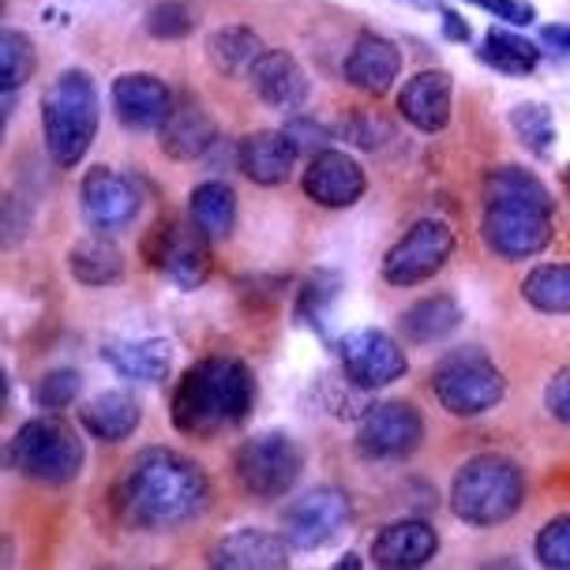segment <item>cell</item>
I'll return each instance as SVG.
<instances>
[{
	"label": "cell",
	"mask_w": 570,
	"mask_h": 570,
	"mask_svg": "<svg viewBox=\"0 0 570 570\" xmlns=\"http://www.w3.org/2000/svg\"><path fill=\"white\" fill-rule=\"evenodd\" d=\"M399 327H402V338L413 345L443 342L446 334H454L462 327V304H458L451 293H435V297H424V301H416L413 308H405Z\"/></svg>",
	"instance_id": "484cf974"
},
{
	"label": "cell",
	"mask_w": 570,
	"mask_h": 570,
	"mask_svg": "<svg viewBox=\"0 0 570 570\" xmlns=\"http://www.w3.org/2000/svg\"><path fill=\"white\" fill-rule=\"evenodd\" d=\"M79 207H83L87 226L95 233H120L136 222L139 214V191L125 177V173L95 166L83 173V185H79Z\"/></svg>",
	"instance_id": "5bb4252c"
},
{
	"label": "cell",
	"mask_w": 570,
	"mask_h": 570,
	"mask_svg": "<svg viewBox=\"0 0 570 570\" xmlns=\"http://www.w3.org/2000/svg\"><path fill=\"white\" fill-rule=\"evenodd\" d=\"M465 4L484 8L488 16L503 19V23H511V27H529L537 19V8L525 4V0H465Z\"/></svg>",
	"instance_id": "f35d334b"
},
{
	"label": "cell",
	"mask_w": 570,
	"mask_h": 570,
	"mask_svg": "<svg viewBox=\"0 0 570 570\" xmlns=\"http://www.w3.org/2000/svg\"><path fill=\"white\" fill-rule=\"evenodd\" d=\"M345 83L364 90V95H386V90L394 87V79H399L402 71V53L399 46L391 42V38L383 35H361L350 49V57H345Z\"/></svg>",
	"instance_id": "7402d4cb"
},
{
	"label": "cell",
	"mask_w": 570,
	"mask_h": 570,
	"mask_svg": "<svg viewBox=\"0 0 570 570\" xmlns=\"http://www.w3.org/2000/svg\"><path fill=\"white\" fill-rule=\"evenodd\" d=\"M525 503V473L522 465L503 454H476L454 473L451 511L465 525H503Z\"/></svg>",
	"instance_id": "5b68a950"
},
{
	"label": "cell",
	"mask_w": 570,
	"mask_h": 570,
	"mask_svg": "<svg viewBox=\"0 0 570 570\" xmlns=\"http://www.w3.org/2000/svg\"><path fill=\"white\" fill-rule=\"evenodd\" d=\"M451 76L446 71H416L413 79H405L399 95V114L410 120L416 131H443L451 125Z\"/></svg>",
	"instance_id": "603a6c76"
},
{
	"label": "cell",
	"mask_w": 570,
	"mask_h": 570,
	"mask_svg": "<svg viewBox=\"0 0 570 570\" xmlns=\"http://www.w3.org/2000/svg\"><path fill=\"white\" fill-rule=\"evenodd\" d=\"M142 259L180 289H199L210 278V240L196 226L158 218L142 237Z\"/></svg>",
	"instance_id": "9c48e42d"
},
{
	"label": "cell",
	"mask_w": 570,
	"mask_h": 570,
	"mask_svg": "<svg viewBox=\"0 0 570 570\" xmlns=\"http://www.w3.org/2000/svg\"><path fill=\"white\" fill-rule=\"evenodd\" d=\"M147 30L158 42H180L196 30V12L185 4V0H161L147 12Z\"/></svg>",
	"instance_id": "e575fe53"
},
{
	"label": "cell",
	"mask_w": 570,
	"mask_h": 570,
	"mask_svg": "<svg viewBox=\"0 0 570 570\" xmlns=\"http://www.w3.org/2000/svg\"><path fill=\"white\" fill-rule=\"evenodd\" d=\"M353 507L342 488H312L301 499H293L282 514V537L301 552H315V548L331 544L334 537L350 525Z\"/></svg>",
	"instance_id": "8fae6325"
},
{
	"label": "cell",
	"mask_w": 570,
	"mask_h": 570,
	"mask_svg": "<svg viewBox=\"0 0 570 570\" xmlns=\"http://www.w3.org/2000/svg\"><path fill=\"white\" fill-rule=\"evenodd\" d=\"M345 136H350V142H356V147L375 150V147H383V139H391V128H386L380 117L361 114V117H353L350 125H345Z\"/></svg>",
	"instance_id": "ab89813d"
},
{
	"label": "cell",
	"mask_w": 570,
	"mask_h": 570,
	"mask_svg": "<svg viewBox=\"0 0 570 570\" xmlns=\"http://www.w3.org/2000/svg\"><path fill=\"white\" fill-rule=\"evenodd\" d=\"M218 142V128L207 109L199 101H173L166 125L158 128V147L161 155L173 158V161H196V158H207L210 147Z\"/></svg>",
	"instance_id": "ac0fdd59"
},
{
	"label": "cell",
	"mask_w": 570,
	"mask_h": 570,
	"mask_svg": "<svg viewBox=\"0 0 570 570\" xmlns=\"http://www.w3.org/2000/svg\"><path fill=\"white\" fill-rule=\"evenodd\" d=\"M68 271L76 282L98 289V285H114L125 278V256H120L117 244L106 240V233H101V237H87V240L71 244Z\"/></svg>",
	"instance_id": "83f0119b"
},
{
	"label": "cell",
	"mask_w": 570,
	"mask_h": 570,
	"mask_svg": "<svg viewBox=\"0 0 570 570\" xmlns=\"http://www.w3.org/2000/svg\"><path fill=\"white\" fill-rule=\"evenodd\" d=\"M207 473L191 458L166 451V446H150V451L128 462L117 488V507L128 525L166 533V529L199 518L203 507H207Z\"/></svg>",
	"instance_id": "6da1fadb"
},
{
	"label": "cell",
	"mask_w": 570,
	"mask_h": 570,
	"mask_svg": "<svg viewBox=\"0 0 570 570\" xmlns=\"http://www.w3.org/2000/svg\"><path fill=\"white\" fill-rule=\"evenodd\" d=\"M263 53H267V49H263L259 35L240 23L214 30L207 38V60L214 65V71H222V76H248Z\"/></svg>",
	"instance_id": "f1b7e54d"
},
{
	"label": "cell",
	"mask_w": 570,
	"mask_h": 570,
	"mask_svg": "<svg viewBox=\"0 0 570 570\" xmlns=\"http://www.w3.org/2000/svg\"><path fill=\"white\" fill-rule=\"evenodd\" d=\"M342 293V278L331 271H315L308 282L301 285V297H297V320L308 323V327L323 331V323H327V315L334 308V301H338Z\"/></svg>",
	"instance_id": "1f68e13d"
},
{
	"label": "cell",
	"mask_w": 570,
	"mask_h": 570,
	"mask_svg": "<svg viewBox=\"0 0 570 570\" xmlns=\"http://www.w3.org/2000/svg\"><path fill=\"white\" fill-rule=\"evenodd\" d=\"M481 60L488 68L503 71V76H529V71L541 65V49L522 35H511V30H488Z\"/></svg>",
	"instance_id": "f546056e"
},
{
	"label": "cell",
	"mask_w": 570,
	"mask_h": 570,
	"mask_svg": "<svg viewBox=\"0 0 570 570\" xmlns=\"http://www.w3.org/2000/svg\"><path fill=\"white\" fill-rule=\"evenodd\" d=\"M256 405V380L237 356H203L173 386L169 421L180 435L210 440L240 424Z\"/></svg>",
	"instance_id": "3957f363"
},
{
	"label": "cell",
	"mask_w": 570,
	"mask_h": 570,
	"mask_svg": "<svg viewBox=\"0 0 570 570\" xmlns=\"http://www.w3.org/2000/svg\"><path fill=\"white\" fill-rule=\"evenodd\" d=\"M304 454L293 435L285 432H259L252 440H244L233 454V473L244 495L252 499H282L293 484L301 481Z\"/></svg>",
	"instance_id": "ba28073f"
},
{
	"label": "cell",
	"mask_w": 570,
	"mask_h": 570,
	"mask_svg": "<svg viewBox=\"0 0 570 570\" xmlns=\"http://www.w3.org/2000/svg\"><path fill=\"white\" fill-rule=\"evenodd\" d=\"M188 210H191V226L210 244L229 240L233 226H237V196H233L226 180H203V185L191 188Z\"/></svg>",
	"instance_id": "4316f807"
},
{
	"label": "cell",
	"mask_w": 570,
	"mask_h": 570,
	"mask_svg": "<svg viewBox=\"0 0 570 570\" xmlns=\"http://www.w3.org/2000/svg\"><path fill=\"white\" fill-rule=\"evenodd\" d=\"M533 552L541 559V567L548 570H570V514L552 518V522L537 533Z\"/></svg>",
	"instance_id": "8d00e7d4"
},
{
	"label": "cell",
	"mask_w": 570,
	"mask_h": 570,
	"mask_svg": "<svg viewBox=\"0 0 570 570\" xmlns=\"http://www.w3.org/2000/svg\"><path fill=\"white\" fill-rule=\"evenodd\" d=\"M556 203L541 180L522 166H499L484 177L481 237L499 259H533L552 244Z\"/></svg>",
	"instance_id": "7a4b0ae2"
},
{
	"label": "cell",
	"mask_w": 570,
	"mask_h": 570,
	"mask_svg": "<svg viewBox=\"0 0 570 570\" xmlns=\"http://www.w3.org/2000/svg\"><path fill=\"white\" fill-rule=\"evenodd\" d=\"M345 567H350V570H356V567H361V563H356V556H345L342 563H338V570H345Z\"/></svg>",
	"instance_id": "ee69618b"
},
{
	"label": "cell",
	"mask_w": 570,
	"mask_h": 570,
	"mask_svg": "<svg viewBox=\"0 0 570 570\" xmlns=\"http://www.w3.org/2000/svg\"><path fill=\"white\" fill-rule=\"evenodd\" d=\"M511 125L518 131V139L525 142L533 155H548L556 142V120H552V109L541 106V101H522V106L511 109Z\"/></svg>",
	"instance_id": "836d02e7"
},
{
	"label": "cell",
	"mask_w": 570,
	"mask_h": 570,
	"mask_svg": "<svg viewBox=\"0 0 570 570\" xmlns=\"http://www.w3.org/2000/svg\"><path fill=\"white\" fill-rule=\"evenodd\" d=\"M173 109L169 87L150 71H128L114 79V114L131 131H158Z\"/></svg>",
	"instance_id": "2e32d148"
},
{
	"label": "cell",
	"mask_w": 570,
	"mask_h": 570,
	"mask_svg": "<svg viewBox=\"0 0 570 570\" xmlns=\"http://www.w3.org/2000/svg\"><path fill=\"white\" fill-rule=\"evenodd\" d=\"M432 394L451 416H481L507 394L503 372L481 350H454L432 368Z\"/></svg>",
	"instance_id": "52a82bcc"
},
{
	"label": "cell",
	"mask_w": 570,
	"mask_h": 570,
	"mask_svg": "<svg viewBox=\"0 0 570 570\" xmlns=\"http://www.w3.org/2000/svg\"><path fill=\"white\" fill-rule=\"evenodd\" d=\"M544 405L559 424H570V364L552 375V383L544 391Z\"/></svg>",
	"instance_id": "60d3db41"
},
{
	"label": "cell",
	"mask_w": 570,
	"mask_h": 570,
	"mask_svg": "<svg viewBox=\"0 0 570 570\" xmlns=\"http://www.w3.org/2000/svg\"><path fill=\"white\" fill-rule=\"evenodd\" d=\"M8 465L35 484H71L83 470V440L60 416H35L8 440Z\"/></svg>",
	"instance_id": "8992f818"
},
{
	"label": "cell",
	"mask_w": 570,
	"mask_h": 570,
	"mask_svg": "<svg viewBox=\"0 0 570 570\" xmlns=\"http://www.w3.org/2000/svg\"><path fill=\"white\" fill-rule=\"evenodd\" d=\"M289 541L267 529H237L210 548L207 563L218 570H285L289 567Z\"/></svg>",
	"instance_id": "e0dca14e"
},
{
	"label": "cell",
	"mask_w": 570,
	"mask_h": 570,
	"mask_svg": "<svg viewBox=\"0 0 570 570\" xmlns=\"http://www.w3.org/2000/svg\"><path fill=\"white\" fill-rule=\"evenodd\" d=\"M252 90L263 98V106L282 109V114H297L308 101V76L297 65V57H289L285 49H267L256 68L248 71Z\"/></svg>",
	"instance_id": "44dd1931"
},
{
	"label": "cell",
	"mask_w": 570,
	"mask_h": 570,
	"mask_svg": "<svg viewBox=\"0 0 570 570\" xmlns=\"http://www.w3.org/2000/svg\"><path fill=\"white\" fill-rule=\"evenodd\" d=\"M301 150L293 147V139L285 131H252L237 142V166L252 185L259 188H278L293 177Z\"/></svg>",
	"instance_id": "ffe728a7"
},
{
	"label": "cell",
	"mask_w": 570,
	"mask_h": 570,
	"mask_svg": "<svg viewBox=\"0 0 570 570\" xmlns=\"http://www.w3.org/2000/svg\"><path fill=\"white\" fill-rule=\"evenodd\" d=\"M101 361L114 368L120 380L131 383H161L173 364V345L161 338L142 342H106L101 345Z\"/></svg>",
	"instance_id": "cb8c5ba5"
},
{
	"label": "cell",
	"mask_w": 570,
	"mask_h": 570,
	"mask_svg": "<svg viewBox=\"0 0 570 570\" xmlns=\"http://www.w3.org/2000/svg\"><path fill=\"white\" fill-rule=\"evenodd\" d=\"M35 42L23 35V30H4L0 35V87L4 90H19L35 76Z\"/></svg>",
	"instance_id": "d6a6232c"
},
{
	"label": "cell",
	"mask_w": 570,
	"mask_h": 570,
	"mask_svg": "<svg viewBox=\"0 0 570 570\" xmlns=\"http://www.w3.org/2000/svg\"><path fill=\"white\" fill-rule=\"evenodd\" d=\"M139 421H142V405L125 391H106L79 410V424H83L87 432L101 443L128 440V435L139 428Z\"/></svg>",
	"instance_id": "d4e9b609"
},
{
	"label": "cell",
	"mask_w": 570,
	"mask_h": 570,
	"mask_svg": "<svg viewBox=\"0 0 570 570\" xmlns=\"http://www.w3.org/2000/svg\"><path fill=\"white\" fill-rule=\"evenodd\" d=\"M424 443V416L413 402H383L364 410L356 446L375 462H402Z\"/></svg>",
	"instance_id": "7c38bea8"
},
{
	"label": "cell",
	"mask_w": 570,
	"mask_h": 570,
	"mask_svg": "<svg viewBox=\"0 0 570 570\" xmlns=\"http://www.w3.org/2000/svg\"><path fill=\"white\" fill-rule=\"evenodd\" d=\"M443 35L451 38V42H470V23H465L462 16L458 12H451V8H443Z\"/></svg>",
	"instance_id": "b9f144b4"
},
{
	"label": "cell",
	"mask_w": 570,
	"mask_h": 570,
	"mask_svg": "<svg viewBox=\"0 0 570 570\" xmlns=\"http://www.w3.org/2000/svg\"><path fill=\"white\" fill-rule=\"evenodd\" d=\"M563 185H567V191H570V166L563 169Z\"/></svg>",
	"instance_id": "f6af8a7d"
},
{
	"label": "cell",
	"mask_w": 570,
	"mask_h": 570,
	"mask_svg": "<svg viewBox=\"0 0 570 570\" xmlns=\"http://www.w3.org/2000/svg\"><path fill=\"white\" fill-rule=\"evenodd\" d=\"M282 131L293 139V147H297L301 155H320V150H327V142H331V131L308 117H293Z\"/></svg>",
	"instance_id": "74e56055"
},
{
	"label": "cell",
	"mask_w": 570,
	"mask_h": 570,
	"mask_svg": "<svg viewBox=\"0 0 570 570\" xmlns=\"http://www.w3.org/2000/svg\"><path fill=\"white\" fill-rule=\"evenodd\" d=\"M525 304H533L544 315H567L570 312V263H544L529 271L522 282Z\"/></svg>",
	"instance_id": "4dcf8cb0"
},
{
	"label": "cell",
	"mask_w": 570,
	"mask_h": 570,
	"mask_svg": "<svg viewBox=\"0 0 570 570\" xmlns=\"http://www.w3.org/2000/svg\"><path fill=\"white\" fill-rule=\"evenodd\" d=\"M98 87L87 71H60L42 95V139L60 169H76L98 136Z\"/></svg>",
	"instance_id": "277c9868"
},
{
	"label": "cell",
	"mask_w": 570,
	"mask_h": 570,
	"mask_svg": "<svg viewBox=\"0 0 570 570\" xmlns=\"http://www.w3.org/2000/svg\"><path fill=\"white\" fill-rule=\"evenodd\" d=\"M541 38H544V46L567 49V53H570V27H544Z\"/></svg>",
	"instance_id": "7bdbcfd3"
},
{
	"label": "cell",
	"mask_w": 570,
	"mask_h": 570,
	"mask_svg": "<svg viewBox=\"0 0 570 570\" xmlns=\"http://www.w3.org/2000/svg\"><path fill=\"white\" fill-rule=\"evenodd\" d=\"M79 391H83V375L71 368H57L42 375V383H38V391H35V402H38V410L60 413L79 399Z\"/></svg>",
	"instance_id": "d590c367"
},
{
	"label": "cell",
	"mask_w": 570,
	"mask_h": 570,
	"mask_svg": "<svg viewBox=\"0 0 570 570\" xmlns=\"http://www.w3.org/2000/svg\"><path fill=\"white\" fill-rule=\"evenodd\" d=\"M338 361H342V375L361 391H380V386L399 383L405 372H410V361H405V350L391 338L386 331L364 327L345 334L338 345Z\"/></svg>",
	"instance_id": "4fadbf2b"
},
{
	"label": "cell",
	"mask_w": 570,
	"mask_h": 570,
	"mask_svg": "<svg viewBox=\"0 0 570 570\" xmlns=\"http://www.w3.org/2000/svg\"><path fill=\"white\" fill-rule=\"evenodd\" d=\"M301 185H304V196H308L315 207L345 210L364 196L368 177H364V169L356 158H350L345 150L327 147V150H320V155H312Z\"/></svg>",
	"instance_id": "9a60e30c"
},
{
	"label": "cell",
	"mask_w": 570,
	"mask_h": 570,
	"mask_svg": "<svg viewBox=\"0 0 570 570\" xmlns=\"http://www.w3.org/2000/svg\"><path fill=\"white\" fill-rule=\"evenodd\" d=\"M451 256H454V229L440 218H421L383 256V278L399 285V289H413V285L435 278Z\"/></svg>",
	"instance_id": "30bf717a"
},
{
	"label": "cell",
	"mask_w": 570,
	"mask_h": 570,
	"mask_svg": "<svg viewBox=\"0 0 570 570\" xmlns=\"http://www.w3.org/2000/svg\"><path fill=\"white\" fill-rule=\"evenodd\" d=\"M440 552V533L424 518H402L391 522L372 541V559L383 570H416Z\"/></svg>",
	"instance_id": "d6986e66"
}]
</instances>
